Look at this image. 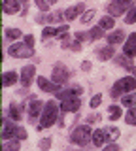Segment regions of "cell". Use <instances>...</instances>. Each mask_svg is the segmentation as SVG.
I'll use <instances>...</instances> for the list:
<instances>
[{
  "instance_id": "cell-1",
  "label": "cell",
  "mask_w": 136,
  "mask_h": 151,
  "mask_svg": "<svg viewBox=\"0 0 136 151\" xmlns=\"http://www.w3.org/2000/svg\"><path fill=\"white\" fill-rule=\"evenodd\" d=\"M59 113H60V104L57 100H47L44 106V111L40 115V123L36 125V130H44L53 127L59 121Z\"/></svg>"
},
{
  "instance_id": "cell-2",
  "label": "cell",
  "mask_w": 136,
  "mask_h": 151,
  "mask_svg": "<svg viewBox=\"0 0 136 151\" xmlns=\"http://www.w3.org/2000/svg\"><path fill=\"white\" fill-rule=\"evenodd\" d=\"M132 91H136V78L134 76H125V78L117 79L114 83V87H112V91H110V96L114 98V100H117V98H121L123 94H129Z\"/></svg>"
},
{
  "instance_id": "cell-3",
  "label": "cell",
  "mask_w": 136,
  "mask_h": 151,
  "mask_svg": "<svg viewBox=\"0 0 136 151\" xmlns=\"http://www.w3.org/2000/svg\"><path fill=\"white\" fill-rule=\"evenodd\" d=\"M89 142H93L91 125H79L72 130V134H70V144H74V145L85 147V145H89Z\"/></svg>"
},
{
  "instance_id": "cell-4",
  "label": "cell",
  "mask_w": 136,
  "mask_h": 151,
  "mask_svg": "<svg viewBox=\"0 0 136 151\" xmlns=\"http://www.w3.org/2000/svg\"><path fill=\"white\" fill-rule=\"evenodd\" d=\"M8 55L15 59H29V57H34V47L27 45L25 42H15L8 47Z\"/></svg>"
},
{
  "instance_id": "cell-5",
  "label": "cell",
  "mask_w": 136,
  "mask_h": 151,
  "mask_svg": "<svg viewBox=\"0 0 136 151\" xmlns=\"http://www.w3.org/2000/svg\"><path fill=\"white\" fill-rule=\"evenodd\" d=\"M72 76V72L68 70V66H64L63 63H57L53 66V76H51V81L57 85H64L68 83V78Z\"/></svg>"
},
{
  "instance_id": "cell-6",
  "label": "cell",
  "mask_w": 136,
  "mask_h": 151,
  "mask_svg": "<svg viewBox=\"0 0 136 151\" xmlns=\"http://www.w3.org/2000/svg\"><path fill=\"white\" fill-rule=\"evenodd\" d=\"M44 106H45V102H42L40 98H36V96H30V102H29L27 111H29V121L32 123V125H36V119L42 115Z\"/></svg>"
},
{
  "instance_id": "cell-7",
  "label": "cell",
  "mask_w": 136,
  "mask_h": 151,
  "mask_svg": "<svg viewBox=\"0 0 136 151\" xmlns=\"http://www.w3.org/2000/svg\"><path fill=\"white\" fill-rule=\"evenodd\" d=\"M17 127L19 125H15V121H8L6 119V115L2 117V140L4 142H8V140H13L17 136Z\"/></svg>"
},
{
  "instance_id": "cell-8",
  "label": "cell",
  "mask_w": 136,
  "mask_h": 151,
  "mask_svg": "<svg viewBox=\"0 0 136 151\" xmlns=\"http://www.w3.org/2000/svg\"><path fill=\"white\" fill-rule=\"evenodd\" d=\"M34 76H36V66L34 64L23 66V70H21V85H23V89L30 87L32 81H34Z\"/></svg>"
},
{
  "instance_id": "cell-9",
  "label": "cell",
  "mask_w": 136,
  "mask_h": 151,
  "mask_svg": "<svg viewBox=\"0 0 136 151\" xmlns=\"http://www.w3.org/2000/svg\"><path fill=\"white\" fill-rule=\"evenodd\" d=\"M63 19H64V12H55L53 15L36 17V23H40V25H57V23H63Z\"/></svg>"
},
{
  "instance_id": "cell-10",
  "label": "cell",
  "mask_w": 136,
  "mask_h": 151,
  "mask_svg": "<svg viewBox=\"0 0 136 151\" xmlns=\"http://www.w3.org/2000/svg\"><path fill=\"white\" fill-rule=\"evenodd\" d=\"M106 9H108V15L119 17V15H125L127 9H130V6H127V4H121V2H110Z\"/></svg>"
},
{
  "instance_id": "cell-11",
  "label": "cell",
  "mask_w": 136,
  "mask_h": 151,
  "mask_svg": "<svg viewBox=\"0 0 136 151\" xmlns=\"http://www.w3.org/2000/svg\"><path fill=\"white\" fill-rule=\"evenodd\" d=\"M36 81H38V87H40L44 93H53V94H57V93L60 91V85L49 81V79L42 78V76H38V79H36Z\"/></svg>"
},
{
  "instance_id": "cell-12",
  "label": "cell",
  "mask_w": 136,
  "mask_h": 151,
  "mask_svg": "<svg viewBox=\"0 0 136 151\" xmlns=\"http://www.w3.org/2000/svg\"><path fill=\"white\" fill-rule=\"evenodd\" d=\"M123 55L127 57H136V32L129 34V38L125 40V45H123Z\"/></svg>"
},
{
  "instance_id": "cell-13",
  "label": "cell",
  "mask_w": 136,
  "mask_h": 151,
  "mask_svg": "<svg viewBox=\"0 0 136 151\" xmlns=\"http://www.w3.org/2000/svg\"><path fill=\"white\" fill-rule=\"evenodd\" d=\"M81 13H85V6H83V2H79L76 6L64 9V19H66V21H74V19H78V15H81Z\"/></svg>"
},
{
  "instance_id": "cell-14",
  "label": "cell",
  "mask_w": 136,
  "mask_h": 151,
  "mask_svg": "<svg viewBox=\"0 0 136 151\" xmlns=\"http://www.w3.org/2000/svg\"><path fill=\"white\" fill-rule=\"evenodd\" d=\"M106 142H110L106 129H96V130H93V144H95L96 147H104Z\"/></svg>"
},
{
  "instance_id": "cell-15",
  "label": "cell",
  "mask_w": 136,
  "mask_h": 151,
  "mask_svg": "<svg viewBox=\"0 0 136 151\" xmlns=\"http://www.w3.org/2000/svg\"><path fill=\"white\" fill-rule=\"evenodd\" d=\"M21 8V2L19 0H2V12L6 15H15Z\"/></svg>"
},
{
  "instance_id": "cell-16",
  "label": "cell",
  "mask_w": 136,
  "mask_h": 151,
  "mask_svg": "<svg viewBox=\"0 0 136 151\" xmlns=\"http://www.w3.org/2000/svg\"><path fill=\"white\" fill-rule=\"evenodd\" d=\"M125 40H127L125 30H114V32H110V34L106 36L108 45H119V44H123Z\"/></svg>"
},
{
  "instance_id": "cell-17",
  "label": "cell",
  "mask_w": 136,
  "mask_h": 151,
  "mask_svg": "<svg viewBox=\"0 0 136 151\" xmlns=\"http://www.w3.org/2000/svg\"><path fill=\"white\" fill-rule=\"evenodd\" d=\"M21 79V76H17V72H13V70H10V72H4L2 74V85L4 87H12V85H15L17 81Z\"/></svg>"
},
{
  "instance_id": "cell-18",
  "label": "cell",
  "mask_w": 136,
  "mask_h": 151,
  "mask_svg": "<svg viewBox=\"0 0 136 151\" xmlns=\"http://www.w3.org/2000/svg\"><path fill=\"white\" fill-rule=\"evenodd\" d=\"M115 45H106V47H102V49H95V53L98 55V59L100 60H110L112 57H115V49H114Z\"/></svg>"
},
{
  "instance_id": "cell-19",
  "label": "cell",
  "mask_w": 136,
  "mask_h": 151,
  "mask_svg": "<svg viewBox=\"0 0 136 151\" xmlns=\"http://www.w3.org/2000/svg\"><path fill=\"white\" fill-rule=\"evenodd\" d=\"M21 110H23V106H17L15 102H12L10 108H8V115H10V119H12V121H21V119H23Z\"/></svg>"
},
{
  "instance_id": "cell-20",
  "label": "cell",
  "mask_w": 136,
  "mask_h": 151,
  "mask_svg": "<svg viewBox=\"0 0 136 151\" xmlns=\"http://www.w3.org/2000/svg\"><path fill=\"white\" fill-rule=\"evenodd\" d=\"M114 63L117 66H123V68H127V70H130L134 66L132 60H130V57H127V55H115L114 57Z\"/></svg>"
},
{
  "instance_id": "cell-21",
  "label": "cell",
  "mask_w": 136,
  "mask_h": 151,
  "mask_svg": "<svg viewBox=\"0 0 136 151\" xmlns=\"http://www.w3.org/2000/svg\"><path fill=\"white\" fill-rule=\"evenodd\" d=\"M4 36H6L8 42H15V40H19V38L23 36V32L19 30V28H6Z\"/></svg>"
},
{
  "instance_id": "cell-22",
  "label": "cell",
  "mask_w": 136,
  "mask_h": 151,
  "mask_svg": "<svg viewBox=\"0 0 136 151\" xmlns=\"http://www.w3.org/2000/svg\"><path fill=\"white\" fill-rule=\"evenodd\" d=\"M121 104L127 106V108L136 106V93L132 91V93H129V94H123V96H121Z\"/></svg>"
},
{
  "instance_id": "cell-23",
  "label": "cell",
  "mask_w": 136,
  "mask_h": 151,
  "mask_svg": "<svg viewBox=\"0 0 136 151\" xmlns=\"http://www.w3.org/2000/svg\"><path fill=\"white\" fill-rule=\"evenodd\" d=\"M57 32H59V28H55V27H51V25H47L42 30V40H49V38H57Z\"/></svg>"
},
{
  "instance_id": "cell-24",
  "label": "cell",
  "mask_w": 136,
  "mask_h": 151,
  "mask_svg": "<svg viewBox=\"0 0 136 151\" xmlns=\"http://www.w3.org/2000/svg\"><path fill=\"white\" fill-rule=\"evenodd\" d=\"M108 113H110V121H117L121 115H123V111H121V106H115V104H112V106L108 108Z\"/></svg>"
},
{
  "instance_id": "cell-25",
  "label": "cell",
  "mask_w": 136,
  "mask_h": 151,
  "mask_svg": "<svg viewBox=\"0 0 136 151\" xmlns=\"http://www.w3.org/2000/svg\"><path fill=\"white\" fill-rule=\"evenodd\" d=\"M114 25H115V17H112V15L102 17L100 23H98V27H102L104 30H110V28H114Z\"/></svg>"
},
{
  "instance_id": "cell-26",
  "label": "cell",
  "mask_w": 136,
  "mask_h": 151,
  "mask_svg": "<svg viewBox=\"0 0 136 151\" xmlns=\"http://www.w3.org/2000/svg\"><path fill=\"white\" fill-rule=\"evenodd\" d=\"M19 142H21V140H17V138L4 142V145H2V151H19Z\"/></svg>"
},
{
  "instance_id": "cell-27",
  "label": "cell",
  "mask_w": 136,
  "mask_h": 151,
  "mask_svg": "<svg viewBox=\"0 0 136 151\" xmlns=\"http://www.w3.org/2000/svg\"><path fill=\"white\" fill-rule=\"evenodd\" d=\"M102 36H104V28H102V27H95V28H91V30H89V40H91V42L100 40Z\"/></svg>"
},
{
  "instance_id": "cell-28",
  "label": "cell",
  "mask_w": 136,
  "mask_h": 151,
  "mask_svg": "<svg viewBox=\"0 0 136 151\" xmlns=\"http://www.w3.org/2000/svg\"><path fill=\"white\" fill-rule=\"evenodd\" d=\"M125 123L127 125H136V106L129 108V111L125 113Z\"/></svg>"
},
{
  "instance_id": "cell-29",
  "label": "cell",
  "mask_w": 136,
  "mask_h": 151,
  "mask_svg": "<svg viewBox=\"0 0 136 151\" xmlns=\"http://www.w3.org/2000/svg\"><path fill=\"white\" fill-rule=\"evenodd\" d=\"M125 23L127 25H134L136 23V6H132L129 12L125 13Z\"/></svg>"
},
{
  "instance_id": "cell-30",
  "label": "cell",
  "mask_w": 136,
  "mask_h": 151,
  "mask_svg": "<svg viewBox=\"0 0 136 151\" xmlns=\"http://www.w3.org/2000/svg\"><path fill=\"white\" fill-rule=\"evenodd\" d=\"M51 144H53V138H51V136H45V138H42L38 142V147H40V151H49Z\"/></svg>"
},
{
  "instance_id": "cell-31",
  "label": "cell",
  "mask_w": 136,
  "mask_h": 151,
  "mask_svg": "<svg viewBox=\"0 0 136 151\" xmlns=\"http://www.w3.org/2000/svg\"><path fill=\"white\" fill-rule=\"evenodd\" d=\"M106 132H108V138H110V142H115L117 138H119V129L117 127H106Z\"/></svg>"
},
{
  "instance_id": "cell-32",
  "label": "cell",
  "mask_w": 136,
  "mask_h": 151,
  "mask_svg": "<svg viewBox=\"0 0 136 151\" xmlns=\"http://www.w3.org/2000/svg\"><path fill=\"white\" fill-rule=\"evenodd\" d=\"M95 15H96V12H95V9H87V12H85V13H83V15H81V17H79V21H81V23H83V25H87V23H89V21H91V19H93V17H95Z\"/></svg>"
},
{
  "instance_id": "cell-33",
  "label": "cell",
  "mask_w": 136,
  "mask_h": 151,
  "mask_svg": "<svg viewBox=\"0 0 136 151\" xmlns=\"http://www.w3.org/2000/svg\"><path fill=\"white\" fill-rule=\"evenodd\" d=\"M34 4H36V8H38L40 12H47L49 6H51L47 0H34Z\"/></svg>"
},
{
  "instance_id": "cell-34",
  "label": "cell",
  "mask_w": 136,
  "mask_h": 151,
  "mask_svg": "<svg viewBox=\"0 0 136 151\" xmlns=\"http://www.w3.org/2000/svg\"><path fill=\"white\" fill-rule=\"evenodd\" d=\"M100 102H102V94L98 93V94H95V96L91 98V102H89V106H91L93 110H96V108L100 106Z\"/></svg>"
},
{
  "instance_id": "cell-35",
  "label": "cell",
  "mask_w": 136,
  "mask_h": 151,
  "mask_svg": "<svg viewBox=\"0 0 136 151\" xmlns=\"http://www.w3.org/2000/svg\"><path fill=\"white\" fill-rule=\"evenodd\" d=\"M17 140H27L29 138V134H27V129H23V127H17Z\"/></svg>"
},
{
  "instance_id": "cell-36",
  "label": "cell",
  "mask_w": 136,
  "mask_h": 151,
  "mask_svg": "<svg viewBox=\"0 0 136 151\" xmlns=\"http://www.w3.org/2000/svg\"><path fill=\"white\" fill-rule=\"evenodd\" d=\"M100 121V113H91V115H87V125H93V123Z\"/></svg>"
},
{
  "instance_id": "cell-37",
  "label": "cell",
  "mask_w": 136,
  "mask_h": 151,
  "mask_svg": "<svg viewBox=\"0 0 136 151\" xmlns=\"http://www.w3.org/2000/svg\"><path fill=\"white\" fill-rule=\"evenodd\" d=\"M104 151H121V149H119V145H117L115 142H110V144L104 145Z\"/></svg>"
},
{
  "instance_id": "cell-38",
  "label": "cell",
  "mask_w": 136,
  "mask_h": 151,
  "mask_svg": "<svg viewBox=\"0 0 136 151\" xmlns=\"http://www.w3.org/2000/svg\"><path fill=\"white\" fill-rule=\"evenodd\" d=\"M76 40H78V42L89 40V32H76Z\"/></svg>"
},
{
  "instance_id": "cell-39",
  "label": "cell",
  "mask_w": 136,
  "mask_h": 151,
  "mask_svg": "<svg viewBox=\"0 0 136 151\" xmlns=\"http://www.w3.org/2000/svg\"><path fill=\"white\" fill-rule=\"evenodd\" d=\"M68 49H72V51H81V42H78V40H74L72 44H70Z\"/></svg>"
},
{
  "instance_id": "cell-40",
  "label": "cell",
  "mask_w": 136,
  "mask_h": 151,
  "mask_svg": "<svg viewBox=\"0 0 136 151\" xmlns=\"http://www.w3.org/2000/svg\"><path fill=\"white\" fill-rule=\"evenodd\" d=\"M23 42H25L27 45L34 47V36H32V34H27V36H25V40H23Z\"/></svg>"
},
{
  "instance_id": "cell-41",
  "label": "cell",
  "mask_w": 136,
  "mask_h": 151,
  "mask_svg": "<svg viewBox=\"0 0 136 151\" xmlns=\"http://www.w3.org/2000/svg\"><path fill=\"white\" fill-rule=\"evenodd\" d=\"M81 70H83V72H89V70H91V63H89V60H83V63H81Z\"/></svg>"
},
{
  "instance_id": "cell-42",
  "label": "cell",
  "mask_w": 136,
  "mask_h": 151,
  "mask_svg": "<svg viewBox=\"0 0 136 151\" xmlns=\"http://www.w3.org/2000/svg\"><path fill=\"white\" fill-rule=\"evenodd\" d=\"M21 2V6H23V15L27 13V4H29V0H19Z\"/></svg>"
},
{
  "instance_id": "cell-43",
  "label": "cell",
  "mask_w": 136,
  "mask_h": 151,
  "mask_svg": "<svg viewBox=\"0 0 136 151\" xmlns=\"http://www.w3.org/2000/svg\"><path fill=\"white\" fill-rule=\"evenodd\" d=\"M112 2H121V4H127V6H130V4H132V0H112Z\"/></svg>"
},
{
  "instance_id": "cell-44",
  "label": "cell",
  "mask_w": 136,
  "mask_h": 151,
  "mask_svg": "<svg viewBox=\"0 0 136 151\" xmlns=\"http://www.w3.org/2000/svg\"><path fill=\"white\" fill-rule=\"evenodd\" d=\"M129 72H130V74H132V76H134V78H136V66H132V68H130V70H129Z\"/></svg>"
},
{
  "instance_id": "cell-45",
  "label": "cell",
  "mask_w": 136,
  "mask_h": 151,
  "mask_svg": "<svg viewBox=\"0 0 136 151\" xmlns=\"http://www.w3.org/2000/svg\"><path fill=\"white\" fill-rule=\"evenodd\" d=\"M134 151H136V149H134Z\"/></svg>"
}]
</instances>
